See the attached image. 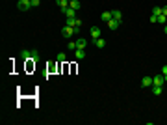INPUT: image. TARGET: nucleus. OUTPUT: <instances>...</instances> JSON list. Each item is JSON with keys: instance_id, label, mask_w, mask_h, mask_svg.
I'll use <instances>...</instances> for the list:
<instances>
[{"instance_id": "f257e3e1", "label": "nucleus", "mask_w": 167, "mask_h": 125, "mask_svg": "<svg viewBox=\"0 0 167 125\" xmlns=\"http://www.w3.org/2000/svg\"><path fill=\"white\" fill-rule=\"evenodd\" d=\"M21 60H26V62H34V64H35V62H37L39 60V50H28V49H24V50H22V52H21Z\"/></svg>"}, {"instance_id": "f03ea898", "label": "nucleus", "mask_w": 167, "mask_h": 125, "mask_svg": "<svg viewBox=\"0 0 167 125\" xmlns=\"http://www.w3.org/2000/svg\"><path fill=\"white\" fill-rule=\"evenodd\" d=\"M17 7L21 11H28L32 7V0H19V2H17Z\"/></svg>"}, {"instance_id": "7ed1b4c3", "label": "nucleus", "mask_w": 167, "mask_h": 125, "mask_svg": "<svg viewBox=\"0 0 167 125\" xmlns=\"http://www.w3.org/2000/svg\"><path fill=\"white\" fill-rule=\"evenodd\" d=\"M74 32H78V30H76V28H73V26H67V24H65V26H63V30H61V34H63V37H67V39H69V37H71V36H73V34H74Z\"/></svg>"}, {"instance_id": "20e7f679", "label": "nucleus", "mask_w": 167, "mask_h": 125, "mask_svg": "<svg viewBox=\"0 0 167 125\" xmlns=\"http://www.w3.org/2000/svg\"><path fill=\"white\" fill-rule=\"evenodd\" d=\"M89 34H91V37H93V41H95V39H98V37H102V30L98 28V26H91Z\"/></svg>"}, {"instance_id": "39448f33", "label": "nucleus", "mask_w": 167, "mask_h": 125, "mask_svg": "<svg viewBox=\"0 0 167 125\" xmlns=\"http://www.w3.org/2000/svg\"><path fill=\"white\" fill-rule=\"evenodd\" d=\"M61 11H63V15H65L67 19L76 17V10H73V7H65V10H61Z\"/></svg>"}, {"instance_id": "423d86ee", "label": "nucleus", "mask_w": 167, "mask_h": 125, "mask_svg": "<svg viewBox=\"0 0 167 125\" xmlns=\"http://www.w3.org/2000/svg\"><path fill=\"white\" fill-rule=\"evenodd\" d=\"M152 84H156V86H164V84H165V77H164V75H156V77H152Z\"/></svg>"}, {"instance_id": "0eeeda50", "label": "nucleus", "mask_w": 167, "mask_h": 125, "mask_svg": "<svg viewBox=\"0 0 167 125\" xmlns=\"http://www.w3.org/2000/svg\"><path fill=\"white\" fill-rule=\"evenodd\" d=\"M106 24H108V28H110V30H117L119 26H121V22H119V21H115V19H110V21L106 22Z\"/></svg>"}, {"instance_id": "6e6552de", "label": "nucleus", "mask_w": 167, "mask_h": 125, "mask_svg": "<svg viewBox=\"0 0 167 125\" xmlns=\"http://www.w3.org/2000/svg\"><path fill=\"white\" fill-rule=\"evenodd\" d=\"M74 58L76 60H84L86 58V49H76L74 50Z\"/></svg>"}, {"instance_id": "1a4fd4ad", "label": "nucleus", "mask_w": 167, "mask_h": 125, "mask_svg": "<svg viewBox=\"0 0 167 125\" xmlns=\"http://www.w3.org/2000/svg\"><path fill=\"white\" fill-rule=\"evenodd\" d=\"M111 19H115V21L123 22V13H121L119 10H113V11H111Z\"/></svg>"}, {"instance_id": "9d476101", "label": "nucleus", "mask_w": 167, "mask_h": 125, "mask_svg": "<svg viewBox=\"0 0 167 125\" xmlns=\"http://www.w3.org/2000/svg\"><path fill=\"white\" fill-rule=\"evenodd\" d=\"M86 47H87V39H86V37H78L76 49H86Z\"/></svg>"}, {"instance_id": "9b49d317", "label": "nucleus", "mask_w": 167, "mask_h": 125, "mask_svg": "<svg viewBox=\"0 0 167 125\" xmlns=\"http://www.w3.org/2000/svg\"><path fill=\"white\" fill-rule=\"evenodd\" d=\"M141 86H143V88H149V86H152V77H143Z\"/></svg>"}, {"instance_id": "f8f14e48", "label": "nucleus", "mask_w": 167, "mask_h": 125, "mask_svg": "<svg viewBox=\"0 0 167 125\" xmlns=\"http://www.w3.org/2000/svg\"><path fill=\"white\" fill-rule=\"evenodd\" d=\"M93 45L97 47V49H104V45H106L104 37H98V39H95V41H93Z\"/></svg>"}, {"instance_id": "ddd939ff", "label": "nucleus", "mask_w": 167, "mask_h": 125, "mask_svg": "<svg viewBox=\"0 0 167 125\" xmlns=\"http://www.w3.org/2000/svg\"><path fill=\"white\" fill-rule=\"evenodd\" d=\"M69 7H73V10H80V7H82V4L80 2H78V0H69Z\"/></svg>"}, {"instance_id": "4468645a", "label": "nucleus", "mask_w": 167, "mask_h": 125, "mask_svg": "<svg viewBox=\"0 0 167 125\" xmlns=\"http://www.w3.org/2000/svg\"><path fill=\"white\" fill-rule=\"evenodd\" d=\"M162 92H164V86H156V84H152V93H154V95H162Z\"/></svg>"}, {"instance_id": "2eb2a0df", "label": "nucleus", "mask_w": 167, "mask_h": 125, "mask_svg": "<svg viewBox=\"0 0 167 125\" xmlns=\"http://www.w3.org/2000/svg\"><path fill=\"white\" fill-rule=\"evenodd\" d=\"M100 19H102L104 22H108L110 19H111V11H102V13H100Z\"/></svg>"}, {"instance_id": "dca6fc26", "label": "nucleus", "mask_w": 167, "mask_h": 125, "mask_svg": "<svg viewBox=\"0 0 167 125\" xmlns=\"http://www.w3.org/2000/svg\"><path fill=\"white\" fill-rule=\"evenodd\" d=\"M56 4H58L61 10H65V7H69V0H56Z\"/></svg>"}, {"instance_id": "f3484780", "label": "nucleus", "mask_w": 167, "mask_h": 125, "mask_svg": "<svg viewBox=\"0 0 167 125\" xmlns=\"http://www.w3.org/2000/svg\"><path fill=\"white\" fill-rule=\"evenodd\" d=\"M56 60H58V62H65L67 58H65V54H63V52H58V56H56Z\"/></svg>"}, {"instance_id": "a211bd4d", "label": "nucleus", "mask_w": 167, "mask_h": 125, "mask_svg": "<svg viewBox=\"0 0 167 125\" xmlns=\"http://www.w3.org/2000/svg\"><path fill=\"white\" fill-rule=\"evenodd\" d=\"M152 15H162V7H160V6H154V10H152Z\"/></svg>"}, {"instance_id": "6ab92c4d", "label": "nucleus", "mask_w": 167, "mask_h": 125, "mask_svg": "<svg viewBox=\"0 0 167 125\" xmlns=\"http://www.w3.org/2000/svg\"><path fill=\"white\" fill-rule=\"evenodd\" d=\"M165 21H167L165 15H158V22H160V24H165Z\"/></svg>"}, {"instance_id": "aec40b11", "label": "nucleus", "mask_w": 167, "mask_h": 125, "mask_svg": "<svg viewBox=\"0 0 167 125\" xmlns=\"http://www.w3.org/2000/svg\"><path fill=\"white\" fill-rule=\"evenodd\" d=\"M69 50H76V41H69Z\"/></svg>"}, {"instance_id": "412c9836", "label": "nucleus", "mask_w": 167, "mask_h": 125, "mask_svg": "<svg viewBox=\"0 0 167 125\" xmlns=\"http://www.w3.org/2000/svg\"><path fill=\"white\" fill-rule=\"evenodd\" d=\"M41 4V0H32V7H37Z\"/></svg>"}, {"instance_id": "4be33fe9", "label": "nucleus", "mask_w": 167, "mask_h": 125, "mask_svg": "<svg viewBox=\"0 0 167 125\" xmlns=\"http://www.w3.org/2000/svg\"><path fill=\"white\" fill-rule=\"evenodd\" d=\"M150 22H152V24H154V22H158V15H150Z\"/></svg>"}, {"instance_id": "5701e85b", "label": "nucleus", "mask_w": 167, "mask_h": 125, "mask_svg": "<svg viewBox=\"0 0 167 125\" xmlns=\"http://www.w3.org/2000/svg\"><path fill=\"white\" fill-rule=\"evenodd\" d=\"M162 15H165V17H167V6L162 7Z\"/></svg>"}, {"instance_id": "b1692460", "label": "nucleus", "mask_w": 167, "mask_h": 125, "mask_svg": "<svg viewBox=\"0 0 167 125\" xmlns=\"http://www.w3.org/2000/svg\"><path fill=\"white\" fill-rule=\"evenodd\" d=\"M162 75H167V65H164V67H162Z\"/></svg>"}, {"instance_id": "393cba45", "label": "nucleus", "mask_w": 167, "mask_h": 125, "mask_svg": "<svg viewBox=\"0 0 167 125\" xmlns=\"http://www.w3.org/2000/svg\"><path fill=\"white\" fill-rule=\"evenodd\" d=\"M164 32H165V34H167V24H165V26H164Z\"/></svg>"}, {"instance_id": "a878e982", "label": "nucleus", "mask_w": 167, "mask_h": 125, "mask_svg": "<svg viewBox=\"0 0 167 125\" xmlns=\"http://www.w3.org/2000/svg\"><path fill=\"white\" fill-rule=\"evenodd\" d=\"M164 77H165V82H167V75H164Z\"/></svg>"}]
</instances>
